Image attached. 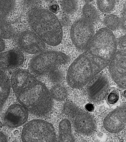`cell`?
Masks as SVG:
<instances>
[{
	"label": "cell",
	"mask_w": 126,
	"mask_h": 142,
	"mask_svg": "<svg viewBox=\"0 0 126 142\" xmlns=\"http://www.w3.org/2000/svg\"><path fill=\"white\" fill-rule=\"evenodd\" d=\"M60 4L62 10L67 14L75 13L78 8V2L76 0H62Z\"/></svg>",
	"instance_id": "cell-23"
},
{
	"label": "cell",
	"mask_w": 126,
	"mask_h": 142,
	"mask_svg": "<svg viewBox=\"0 0 126 142\" xmlns=\"http://www.w3.org/2000/svg\"><path fill=\"white\" fill-rule=\"evenodd\" d=\"M115 0H98L97 1V7L101 12L107 13L112 11L116 4Z\"/></svg>",
	"instance_id": "cell-24"
},
{
	"label": "cell",
	"mask_w": 126,
	"mask_h": 142,
	"mask_svg": "<svg viewBox=\"0 0 126 142\" xmlns=\"http://www.w3.org/2000/svg\"><path fill=\"white\" fill-rule=\"evenodd\" d=\"M14 33L13 27L9 22L5 19L0 20V37L10 39L13 37Z\"/></svg>",
	"instance_id": "cell-19"
},
{
	"label": "cell",
	"mask_w": 126,
	"mask_h": 142,
	"mask_svg": "<svg viewBox=\"0 0 126 142\" xmlns=\"http://www.w3.org/2000/svg\"><path fill=\"white\" fill-rule=\"evenodd\" d=\"M62 111L71 120L75 131L81 135L90 136L96 131V125L92 116L72 102L64 104Z\"/></svg>",
	"instance_id": "cell-6"
},
{
	"label": "cell",
	"mask_w": 126,
	"mask_h": 142,
	"mask_svg": "<svg viewBox=\"0 0 126 142\" xmlns=\"http://www.w3.org/2000/svg\"><path fill=\"white\" fill-rule=\"evenodd\" d=\"M82 13L83 18L92 23L96 22L99 18V13L96 8L93 5L87 4L83 7Z\"/></svg>",
	"instance_id": "cell-18"
},
{
	"label": "cell",
	"mask_w": 126,
	"mask_h": 142,
	"mask_svg": "<svg viewBox=\"0 0 126 142\" xmlns=\"http://www.w3.org/2000/svg\"><path fill=\"white\" fill-rule=\"evenodd\" d=\"M24 61V56L22 51L13 49L0 53V69L7 70L13 69L21 65Z\"/></svg>",
	"instance_id": "cell-14"
},
{
	"label": "cell",
	"mask_w": 126,
	"mask_h": 142,
	"mask_svg": "<svg viewBox=\"0 0 126 142\" xmlns=\"http://www.w3.org/2000/svg\"><path fill=\"white\" fill-rule=\"evenodd\" d=\"M37 80L36 78L29 71L19 69L13 72L11 77L10 82L15 94Z\"/></svg>",
	"instance_id": "cell-15"
},
{
	"label": "cell",
	"mask_w": 126,
	"mask_h": 142,
	"mask_svg": "<svg viewBox=\"0 0 126 142\" xmlns=\"http://www.w3.org/2000/svg\"><path fill=\"white\" fill-rule=\"evenodd\" d=\"M109 71L112 79L122 89H126V50L116 51L109 64Z\"/></svg>",
	"instance_id": "cell-10"
},
{
	"label": "cell",
	"mask_w": 126,
	"mask_h": 142,
	"mask_svg": "<svg viewBox=\"0 0 126 142\" xmlns=\"http://www.w3.org/2000/svg\"><path fill=\"white\" fill-rule=\"evenodd\" d=\"M2 126V122L0 120V128H1Z\"/></svg>",
	"instance_id": "cell-32"
},
{
	"label": "cell",
	"mask_w": 126,
	"mask_h": 142,
	"mask_svg": "<svg viewBox=\"0 0 126 142\" xmlns=\"http://www.w3.org/2000/svg\"><path fill=\"white\" fill-rule=\"evenodd\" d=\"M70 60L68 56L61 52L44 51L31 59L29 67L34 73L43 75L51 72L60 65L66 64Z\"/></svg>",
	"instance_id": "cell-5"
},
{
	"label": "cell",
	"mask_w": 126,
	"mask_h": 142,
	"mask_svg": "<svg viewBox=\"0 0 126 142\" xmlns=\"http://www.w3.org/2000/svg\"><path fill=\"white\" fill-rule=\"evenodd\" d=\"M5 43L3 39L0 37V52L3 51L5 48Z\"/></svg>",
	"instance_id": "cell-29"
},
{
	"label": "cell",
	"mask_w": 126,
	"mask_h": 142,
	"mask_svg": "<svg viewBox=\"0 0 126 142\" xmlns=\"http://www.w3.org/2000/svg\"><path fill=\"white\" fill-rule=\"evenodd\" d=\"M28 111L23 106L18 104L10 106L3 118L5 125L10 128H15L25 124L27 120Z\"/></svg>",
	"instance_id": "cell-13"
},
{
	"label": "cell",
	"mask_w": 126,
	"mask_h": 142,
	"mask_svg": "<svg viewBox=\"0 0 126 142\" xmlns=\"http://www.w3.org/2000/svg\"><path fill=\"white\" fill-rule=\"evenodd\" d=\"M21 138L23 142H54L56 139L53 125L40 119L32 120L25 124L22 130Z\"/></svg>",
	"instance_id": "cell-7"
},
{
	"label": "cell",
	"mask_w": 126,
	"mask_h": 142,
	"mask_svg": "<svg viewBox=\"0 0 126 142\" xmlns=\"http://www.w3.org/2000/svg\"><path fill=\"white\" fill-rule=\"evenodd\" d=\"M11 84L8 75L0 69V108L2 107L9 95Z\"/></svg>",
	"instance_id": "cell-17"
},
{
	"label": "cell",
	"mask_w": 126,
	"mask_h": 142,
	"mask_svg": "<svg viewBox=\"0 0 126 142\" xmlns=\"http://www.w3.org/2000/svg\"><path fill=\"white\" fill-rule=\"evenodd\" d=\"M110 90V85L107 76L103 73L94 76L87 83L86 88L89 99L97 103L104 100Z\"/></svg>",
	"instance_id": "cell-9"
},
{
	"label": "cell",
	"mask_w": 126,
	"mask_h": 142,
	"mask_svg": "<svg viewBox=\"0 0 126 142\" xmlns=\"http://www.w3.org/2000/svg\"><path fill=\"white\" fill-rule=\"evenodd\" d=\"M126 102H124L109 113L105 117L103 125L108 132L118 133L126 126Z\"/></svg>",
	"instance_id": "cell-11"
},
{
	"label": "cell",
	"mask_w": 126,
	"mask_h": 142,
	"mask_svg": "<svg viewBox=\"0 0 126 142\" xmlns=\"http://www.w3.org/2000/svg\"><path fill=\"white\" fill-rule=\"evenodd\" d=\"M14 0H0V20L5 19L14 8Z\"/></svg>",
	"instance_id": "cell-22"
},
{
	"label": "cell",
	"mask_w": 126,
	"mask_h": 142,
	"mask_svg": "<svg viewBox=\"0 0 126 142\" xmlns=\"http://www.w3.org/2000/svg\"><path fill=\"white\" fill-rule=\"evenodd\" d=\"M85 109L87 112H93L94 109V106L92 104L87 103L85 106Z\"/></svg>",
	"instance_id": "cell-28"
},
{
	"label": "cell",
	"mask_w": 126,
	"mask_h": 142,
	"mask_svg": "<svg viewBox=\"0 0 126 142\" xmlns=\"http://www.w3.org/2000/svg\"><path fill=\"white\" fill-rule=\"evenodd\" d=\"M123 95L124 97H126V91L125 90L123 92Z\"/></svg>",
	"instance_id": "cell-31"
},
{
	"label": "cell",
	"mask_w": 126,
	"mask_h": 142,
	"mask_svg": "<svg viewBox=\"0 0 126 142\" xmlns=\"http://www.w3.org/2000/svg\"><path fill=\"white\" fill-rule=\"evenodd\" d=\"M95 75V68L87 51L79 55L68 70L66 80L69 85L76 89L87 84Z\"/></svg>",
	"instance_id": "cell-4"
},
{
	"label": "cell",
	"mask_w": 126,
	"mask_h": 142,
	"mask_svg": "<svg viewBox=\"0 0 126 142\" xmlns=\"http://www.w3.org/2000/svg\"><path fill=\"white\" fill-rule=\"evenodd\" d=\"M48 8L49 11L53 13H57L58 12L59 10V6L55 3L50 4L49 5Z\"/></svg>",
	"instance_id": "cell-26"
},
{
	"label": "cell",
	"mask_w": 126,
	"mask_h": 142,
	"mask_svg": "<svg viewBox=\"0 0 126 142\" xmlns=\"http://www.w3.org/2000/svg\"><path fill=\"white\" fill-rule=\"evenodd\" d=\"M27 19L31 27L45 43L55 46L60 43L62 28L53 13L45 9L35 8L29 11Z\"/></svg>",
	"instance_id": "cell-1"
},
{
	"label": "cell",
	"mask_w": 126,
	"mask_h": 142,
	"mask_svg": "<svg viewBox=\"0 0 126 142\" xmlns=\"http://www.w3.org/2000/svg\"><path fill=\"white\" fill-rule=\"evenodd\" d=\"M121 20L116 15L109 14L104 17L103 22L106 27L111 31H114L121 26Z\"/></svg>",
	"instance_id": "cell-20"
},
{
	"label": "cell",
	"mask_w": 126,
	"mask_h": 142,
	"mask_svg": "<svg viewBox=\"0 0 126 142\" xmlns=\"http://www.w3.org/2000/svg\"><path fill=\"white\" fill-rule=\"evenodd\" d=\"M19 48L25 52L32 54L39 53L44 51L45 43L36 34L29 31L20 33L17 39Z\"/></svg>",
	"instance_id": "cell-12"
},
{
	"label": "cell",
	"mask_w": 126,
	"mask_h": 142,
	"mask_svg": "<svg viewBox=\"0 0 126 142\" xmlns=\"http://www.w3.org/2000/svg\"><path fill=\"white\" fill-rule=\"evenodd\" d=\"M59 141L74 142V136L72 132L71 124L68 119H65L60 122L59 126Z\"/></svg>",
	"instance_id": "cell-16"
},
{
	"label": "cell",
	"mask_w": 126,
	"mask_h": 142,
	"mask_svg": "<svg viewBox=\"0 0 126 142\" xmlns=\"http://www.w3.org/2000/svg\"><path fill=\"white\" fill-rule=\"evenodd\" d=\"M15 94L20 104L34 115L46 116L52 108L53 99L50 91L38 79Z\"/></svg>",
	"instance_id": "cell-2"
},
{
	"label": "cell",
	"mask_w": 126,
	"mask_h": 142,
	"mask_svg": "<svg viewBox=\"0 0 126 142\" xmlns=\"http://www.w3.org/2000/svg\"><path fill=\"white\" fill-rule=\"evenodd\" d=\"M118 43L119 46L122 47H126V36H122L118 39Z\"/></svg>",
	"instance_id": "cell-27"
},
{
	"label": "cell",
	"mask_w": 126,
	"mask_h": 142,
	"mask_svg": "<svg viewBox=\"0 0 126 142\" xmlns=\"http://www.w3.org/2000/svg\"><path fill=\"white\" fill-rule=\"evenodd\" d=\"M119 98V92L115 88L110 90L106 98L107 104L110 107L115 105L118 102Z\"/></svg>",
	"instance_id": "cell-25"
},
{
	"label": "cell",
	"mask_w": 126,
	"mask_h": 142,
	"mask_svg": "<svg viewBox=\"0 0 126 142\" xmlns=\"http://www.w3.org/2000/svg\"><path fill=\"white\" fill-rule=\"evenodd\" d=\"M93 0H85V1L86 2L89 3V2H91V1H92Z\"/></svg>",
	"instance_id": "cell-33"
},
{
	"label": "cell",
	"mask_w": 126,
	"mask_h": 142,
	"mask_svg": "<svg viewBox=\"0 0 126 142\" xmlns=\"http://www.w3.org/2000/svg\"><path fill=\"white\" fill-rule=\"evenodd\" d=\"M52 99L59 101L65 99L68 96L66 89L62 85L59 84L53 86L50 91Z\"/></svg>",
	"instance_id": "cell-21"
},
{
	"label": "cell",
	"mask_w": 126,
	"mask_h": 142,
	"mask_svg": "<svg viewBox=\"0 0 126 142\" xmlns=\"http://www.w3.org/2000/svg\"><path fill=\"white\" fill-rule=\"evenodd\" d=\"M117 42L112 31L106 27L94 35L87 48L96 74L109 64L116 52Z\"/></svg>",
	"instance_id": "cell-3"
},
{
	"label": "cell",
	"mask_w": 126,
	"mask_h": 142,
	"mask_svg": "<svg viewBox=\"0 0 126 142\" xmlns=\"http://www.w3.org/2000/svg\"><path fill=\"white\" fill-rule=\"evenodd\" d=\"M8 141L6 136L2 132L0 131V142H6Z\"/></svg>",
	"instance_id": "cell-30"
},
{
	"label": "cell",
	"mask_w": 126,
	"mask_h": 142,
	"mask_svg": "<svg viewBox=\"0 0 126 142\" xmlns=\"http://www.w3.org/2000/svg\"><path fill=\"white\" fill-rule=\"evenodd\" d=\"M94 33L93 23L83 17L74 22L70 29L71 40L76 48L82 51L87 48Z\"/></svg>",
	"instance_id": "cell-8"
}]
</instances>
